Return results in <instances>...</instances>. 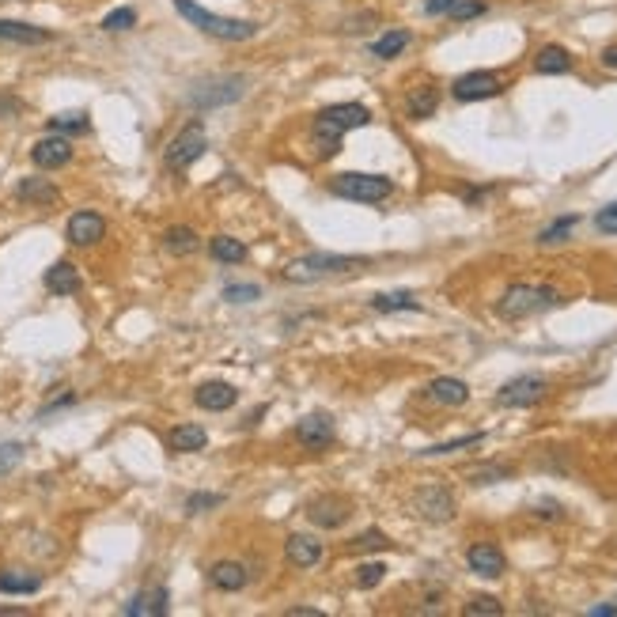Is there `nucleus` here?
<instances>
[{
  "instance_id": "nucleus-1",
  "label": "nucleus",
  "mask_w": 617,
  "mask_h": 617,
  "mask_svg": "<svg viewBox=\"0 0 617 617\" xmlns=\"http://www.w3.org/2000/svg\"><path fill=\"white\" fill-rule=\"evenodd\" d=\"M371 121V110L363 103H334V106H322L311 121V145L319 160H334L341 152V137L349 129H363Z\"/></svg>"
},
{
  "instance_id": "nucleus-2",
  "label": "nucleus",
  "mask_w": 617,
  "mask_h": 617,
  "mask_svg": "<svg viewBox=\"0 0 617 617\" xmlns=\"http://www.w3.org/2000/svg\"><path fill=\"white\" fill-rule=\"evenodd\" d=\"M175 8H179V15L189 27H197L201 35H209V38H220V42H250V38H258V23L254 20L216 15L209 8H201L197 0H175Z\"/></svg>"
},
{
  "instance_id": "nucleus-3",
  "label": "nucleus",
  "mask_w": 617,
  "mask_h": 617,
  "mask_svg": "<svg viewBox=\"0 0 617 617\" xmlns=\"http://www.w3.org/2000/svg\"><path fill=\"white\" fill-rule=\"evenodd\" d=\"M368 265V258H353V254H329V250H311L299 254L284 265V280L292 284H314L322 277H345V273H360Z\"/></svg>"
},
{
  "instance_id": "nucleus-4",
  "label": "nucleus",
  "mask_w": 617,
  "mask_h": 617,
  "mask_svg": "<svg viewBox=\"0 0 617 617\" xmlns=\"http://www.w3.org/2000/svg\"><path fill=\"white\" fill-rule=\"evenodd\" d=\"M553 304H561V292L549 288V284H512V288L500 296L496 314H500V319H508V322H515V319H527V314L546 311Z\"/></svg>"
},
{
  "instance_id": "nucleus-5",
  "label": "nucleus",
  "mask_w": 617,
  "mask_h": 617,
  "mask_svg": "<svg viewBox=\"0 0 617 617\" xmlns=\"http://www.w3.org/2000/svg\"><path fill=\"white\" fill-rule=\"evenodd\" d=\"M329 194H338L345 201H360V204H383L394 194V182L387 175H360V171H349V175L329 179Z\"/></svg>"
},
{
  "instance_id": "nucleus-6",
  "label": "nucleus",
  "mask_w": 617,
  "mask_h": 617,
  "mask_svg": "<svg viewBox=\"0 0 617 617\" xmlns=\"http://www.w3.org/2000/svg\"><path fill=\"white\" fill-rule=\"evenodd\" d=\"M204 148H209L204 125H201V121H189V125H182V129H179V137L167 145L163 163H167V171H179V175H182V171H189V167L201 160Z\"/></svg>"
},
{
  "instance_id": "nucleus-7",
  "label": "nucleus",
  "mask_w": 617,
  "mask_h": 617,
  "mask_svg": "<svg viewBox=\"0 0 617 617\" xmlns=\"http://www.w3.org/2000/svg\"><path fill=\"white\" fill-rule=\"evenodd\" d=\"M546 394H549V379L527 371V375L508 379V383L496 390V405L500 409H530V405L542 402Z\"/></svg>"
},
{
  "instance_id": "nucleus-8",
  "label": "nucleus",
  "mask_w": 617,
  "mask_h": 617,
  "mask_svg": "<svg viewBox=\"0 0 617 617\" xmlns=\"http://www.w3.org/2000/svg\"><path fill=\"white\" fill-rule=\"evenodd\" d=\"M504 91V76L493 69H478V72H466L451 84V95L458 103H481V99H496Z\"/></svg>"
},
{
  "instance_id": "nucleus-9",
  "label": "nucleus",
  "mask_w": 617,
  "mask_h": 617,
  "mask_svg": "<svg viewBox=\"0 0 617 617\" xmlns=\"http://www.w3.org/2000/svg\"><path fill=\"white\" fill-rule=\"evenodd\" d=\"M349 515H353V500L349 496H338V493H326V496L307 504V519H311L314 527H322V530L345 527V519H349Z\"/></svg>"
},
{
  "instance_id": "nucleus-10",
  "label": "nucleus",
  "mask_w": 617,
  "mask_h": 617,
  "mask_svg": "<svg viewBox=\"0 0 617 617\" xmlns=\"http://www.w3.org/2000/svg\"><path fill=\"white\" fill-rule=\"evenodd\" d=\"M243 91H246V76H220V80L204 84L197 95H189V103L209 110V106H224V103L243 99Z\"/></svg>"
},
{
  "instance_id": "nucleus-11",
  "label": "nucleus",
  "mask_w": 617,
  "mask_h": 617,
  "mask_svg": "<svg viewBox=\"0 0 617 617\" xmlns=\"http://www.w3.org/2000/svg\"><path fill=\"white\" fill-rule=\"evenodd\" d=\"M413 504H417V515L429 519V523H451V519H454V508H458L454 496H451L443 485L421 488V493L413 496Z\"/></svg>"
},
{
  "instance_id": "nucleus-12",
  "label": "nucleus",
  "mask_w": 617,
  "mask_h": 617,
  "mask_svg": "<svg viewBox=\"0 0 617 617\" xmlns=\"http://www.w3.org/2000/svg\"><path fill=\"white\" fill-rule=\"evenodd\" d=\"M296 439H299V447H307V451H326L329 443L338 439V429H334V417L329 413H311L296 424Z\"/></svg>"
},
{
  "instance_id": "nucleus-13",
  "label": "nucleus",
  "mask_w": 617,
  "mask_h": 617,
  "mask_svg": "<svg viewBox=\"0 0 617 617\" xmlns=\"http://www.w3.org/2000/svg\"><path fill=\"white\" fill-rule=\"evenodd\" d=\"M466 568L481 579H500L508 572V561H504V553L493 542H478V546L466 549Z\"/></svg>"
},
{
  "instance_id": "nucleus-14",
  "label": "nucleus",
  "mask_w": 617,
  "mask_h": 617,
  "mask_svg": "<svg viewBox=\"0 0 617 617\" xmlns=\"http://www.w3.org/2000/svg\"><path fill=\"white\" fill-rule=\"evenodd\" d=\"M30 160H35V167H42V171L65 167L72 160V140L61 137V133L42 137V140H35V148H30Z\"/></svg>"
},
{
  "instance_id": "nucleus-15",
  "label": "nucleus",
  "mask_w": 617,
  "mask_h": 617,
  "mask_svg": "<svg viewBox=\"0 0 617 617\" xmlns=\"http://www.w3.org/2000/svg\"><path fill=\"white\" fill-rule=\"evenodd\" d=\"M106 235V220L99 216V213H88V209H80V213H72L69 216V228H65V239L72 243V246H95Z\"/></svg>"
},
{
  "instance_id": "nucleus-16",
  "label": "nucleus",
  "mask_w": 617,
  "mask_h": 617,
  "mask_svg": "<svg viewBox=\"0 0 617 617\" xmlns=\"http://www.w3.org/2000/svg\"><path fill=\"white\" fill-rule=\"evenodd\" d=\"M167 610H171V591L167 588H145L121 606L125 617H163Z\"/></svg>"
},
{
  "instance_id": "nucleus-17",
  "label": "nucleus",
  "mask_w": 617,
  "mask_h": 617,
  "mask_svg": "<svg viewBox=\"0 0 617 617\" xmlns=\"http://www.w3.org/2000/svg\"><path fill=\"white\" fill-rule=\"evenodd\" d=\"M46 292L50 296H76L84 288V280H80V269H76L72 262H54L50 269H46Z\"/></svg>"
},
{
  "instance_id": "nucleus-18",
  "label": "nucleus",
  "mask_w": 617,
  "mask_h": 617,
  "mask_svg": "<svg viewBox=\"0 0 617 617\" xmlns=\"http://www.w3.org/2000/svg\"><path fill=\"white\" fill-rule=\"evenodd\" d=\"M424 394H429V402H436V405H466L470 402V387L463 383V379H454V375H439V379H432L429 387H424Z\"/></svg>"
},
{
  "instance_id": "nucleus-19",
  "label": "nucleus",
  "mask_w": 617,
  "mask_h": 617,
  "mask_svg": "<svg viewBox=\"0 0 617 617\" xmlns=\"http://www.w3.org/2000/svg\"><path fill=\"white\" fill-rule=\"evenodd\" d=\"M0 42H12V46H46V42H54V30L35 27V23H20V20H0Z\"/></svg>"
},
{
  "instance_id": "nucleus-20",
  "label": "nucleus",
  "mask_w": 617,
  "mask_h": 617,
  "mask_svg": "<svg viewBox=\"0 0 617 617\" xmlns=\"http://www.w3.org/2000/svg\"><path fill=\"white\" fill-rule=\"evenodd\" d=\"M15 201L20 204H38V209H50V204L61 201L57 186L50 179H20V186H15Z\"/></svg>"
},
{
  "instance_id": "nucleus-21",
  "label": "nucleus",
  "mask_w": 617,
  "mask_h": 617,
  "mask_svg": "<svg viewBox=\"0 0 617 617\" xmlns=\"http://www.w3.org/2000/svg\"><path fill=\"white\" fill-rule=\"evenodd\" d=\"M246 579H250V572H246V564L243 561H216L213 568H209V583L216 591H243L246 588Z\"/></svg>"
},
{
  "instance_id": "nucleus-22",
  "label": "nucleus",
  "mask_w": 617,
  "mask_h": 617,
  "mask_svg": "<svg viewBox=\"0 0 617 617\" xmlns=\"http://www.w3.org/2000/svg\"><path fill=\"white\" fill-rule=\"evenodd\" d=\"M194 402L201 409H209V413H224V409H231L235 402H239V390H235L231 383H204L194 390Z\"/></svg>"
},
{
  "instance_id": "nucleus-23",
  "label": "nucleus",
  "mask_w": 617,
  "mask_h": 617,
  "mask_svg": "<svg viewBox=\"0 0 617 617\" xmlns=\"http://www.w3.org/2000/svg\"><path fill=\"white\" fill-rule=\"evenodd\" d=\"M284 553H288V561L296 568H314L322 561V542H319V538H311V534H288Z\"/></svg>"
},
{
  "instance_id": "nucleus-24",
  "label": "nucleus",
  "mask_w": 617,
  "mask_h": 617,
  "mask_svg": "<svg viewBox=\"0 0 617 617\" xmlns=\"http://www.w3.org/2000/svg\"><path fill=\"white\" fill-rule=\"evenodd\" d=\"M534 72L538 76H564L572 72V54L564 50V46H542L534 57Z\"/></svg>"
},
{
  "instance_id": "nucleus-25",
  "label": "nucleus",
  "mask_w": 617,
  "mask_h": 617,
  "mask_svg": "<svg viewBox=\"0 0 617 617\" xmlns=\"http://www.w3.org/2000/svg\"><path fill=\"white\" fill-rule=\"evenodd\" d=\"M204 443H209V432H204L201 424H179V429L167 432V447L179 451V454H194L204 447Z\"/></svg>"
},
{
  "instance_id": "nucleus-26",
  "label": "nucleus",
  "mask_w": 617,
  "mask_h": 617,
  "mask_svg": "<svg viewBox=\"0 0 617 617\" xmlns=\"http://www.w3.org/2000/svg\"><path fill=\"white\" fill-rule=\"evenodd\" d=\"M209 254L220 265H243L250 258V250H246L243 239H235V235H213V239H209Z\"/></svg>"
},
{
  "instance_id": "nucleus-27",
  "label": "nucleus",
  "mask_w": 617,
  "mask_h": 617,
  "mask_svg": "<svg viewBox=\"0 0 617 617\" xmlns=\"http://www.w3.org/2000/svg\"><path fill=\"white\" fill-rule=\"evenodd\" d=\"M436 106H439V91L432 84H421L409 91V99H405V114L413 118V121H424V118H432L436 114Z\"/></svg>"
},
{
  "instance_id": "nucleus-28",
  "label": "nucleus",
  "mask_w": 617,
  "mask_h": 617,
  "mask_svg": "<svg viewBox=\"0 0 617 617\" xmlns=\"http://www.w3.org/2000/svg\"><path fill=\"white\" fill-rule=\"evenodd\" d=\"M42 576L23 572V568H4L0 572V595H38Z\"/></svg>"
},
{
  "instance_id": "nucleus-29",
  "label": "nucleus",
  "mask_w": 617,
  "mask_h": 617,
  "mask_svg": "<svg viewBox=\"0 0 617 617\" xmlns=\"http://www.w3.org/2000/svg\"><path fill=\"white\" fill-rule=\"evenodd\" d=\"M163 246H167V254H175V258H189V254H197L201 250V239H197V231L194 228H167L163 231Z\"/></svg>"
},
{
  "instance_id": "nucleus-30",
  "label": "nucleus",
  "mask_w": 617,
  "mask_h": 617,
  "mask_svg": "<svg viewBox=\"0 0 617 617\" xmlns=\"http://www.w3.org/2000/svg\"><path fill=\"white\" fill-rule=\"evenodd\" d=\"M409 42H413V35H409V30H387L383 38H375L371 42V57L375 61H394V57H402L405 50H409Z\"/></svg>"
},
{
  "instance_id": "nucleus-31",
  "label": "nucleus",
  "mask_w": 617,
  "mask_h": 617,
  "mask_svg": "<svg viewBox=\"0 0 617 617\" xmlns=\"http://www.w3.org/2000/svg\"><path fill=\"white\" fill-rule=\"evenodd\" d=\"M371 311L394 314V311H421V299L413 292H379L371 296Z\"/></svg>"
},
{
  "instance_id": "nucleus-32",
  "label": "nucleus",
  "mask_w": 617,
  "mask_h": 617,
  "mask_svg": "<svg viewBox=\"0 0 617 617\" xmlns=\"http://www.w3.org/2000/svg\"><path fill=\"white\" fill-rule=\"evenodd\" d=\"M91 121L84 110H69V114H54L50 118V133H61V137H72V133H88Z\"/></svg>"
},
{
  "instance_id": "nucleus-33",
  "label": "nucleus",
  "mask_w": 617,
  "mask_h": 617,
  "mask_svg": "<svg viewBox=\"0 0 617 617\" xmlns=\"http://www.w3.org/2000/svg\"><path fill=\"white\" fill-rule=\"evenodd\" d=\"M512 473H515L512 466L485 463V466H470V470H466V481H470V485H496V481H508Z\"/></svg>"
},
{
  "instance_id": "nucleus-34",
  "label": "nucleus",
  "mask_w": 617,
  "mask_h": 617,
  "mask_svg": "<svg viewBox=\"0 0 617 617\" xmlns=\"http://www.w3.org/2000/svg\"><path fill=\"white\" fill-rule=\"evenodd\" d=\"M478 443H485V432H470V436H458V439H447V443H436V447H424L417 454L421 458H439V454H454V451L478 447Z\"/></svg>"
},
{
  "instance_id": "nucleus-35",
  "label": "nucleus",
  "mask_w": 617,
  "mask_h": 617,
  "mask_svg": "<svg viewBox=\"0 0 617 617\" xmlns=\"http://www.w3.org/2000/svg\"><path fill=\"white\" fill-rule=\"evenodd\" d=\"M576 224H579V216H557L549 228H542V235H538V243H542V246L564 243V239H568V231H572Z\"/></svg>"
},
{
  "instance_id": "nucleus-36",
  "label": "nucleus",
  "mask_w": 617,
  "mask_h": 617,
  "mask_svg": "<svg viewBox=\"0 0 617 617\" xmlns=\"http://www.w3.org/2000/svg\"><path fill=\"white\" fill-rule=\"evenodd\" d=\"M383 579H387V564H383V561H363V564L356 568V588H360V591H371V588H379Z\"/></svg>"
},
{
  "instance_id": "nucleus-37",
  "label": "nucleus",
  "mask_w": 617,
  "mask_h": 617,
  "mask_svg": "<svg viewBox=\"0 0 617 617\" xmlns=\"http://www.w3.org/2000/svg\"><path fill=\"white\" fill-rule=\"evenodd\" d=\"M99 27L110 30V35H121V30L137 27V12H133V8H114V12H106V15H103V23H99Z\"/></svg>"
},
{
  "instance_id": "nucleus-38",
  "label": "nucleus",
  "mask_w": 617,
  "mask_h": 617,
  "mask_svg": "<svg viewBox=\"0 0 617 617\" xmlns=\"http://www.w3.org/2000/svg\"><path fill=\"white\" fill-rule=\"evenodd\" d=\"M463 613H466V617H481V613H488V617H500V613H504V606H500V598H493V595H473L470 603L463 606Z\"/></svg>"
},
{
  "instance_id": "nucleus-39",
  "label": "nucleus",
  "mask_w": 617,
  "mask_h": 617,
  "mask_svg": "<svg viewBox=\"0 0 617 617\" xmlns=\"http://www.w3.org/2000/svg\"><path fill=\"white\" fill-rule=\"evenodd\" d=\"M390 546V538L383 534V530H363L360 538H353L349 542V549L353 553H368V549H387Z\"/></svg>"
},
{
  "instance_id": "nucleus-40",
  "label": "nucleus",
  "mask_w": 617,
  "mask_h": 617,
  "mask_svg": "<svg viewBox=\"0 0 617 617\" xmlns=\"http://www.w3.org/2000/svg\"><path fill=\"white\" fill-rule=\"evenodd\" d=\"M224 504V496L220 493H194V496H186V512L189 515H201V512H209V508H220Z\"/></svg>"
},
{
  "instance_id": "nucleus-41",
  "label": "nucleus",
  "mask_w": 617,
  "mask_h": 617,
  "mask_svg": "<svg viewBox=\"0 0 617 617\" xmlns=\"http://www.w3.org/2000/svg\"><path fill=\"white\" fill-rule=\"evenodd\" d=\"M23 463V443H0V473H12Z\"/></svg>"
},
{
  "instance_id": "nucleus-42",
  "label": "nucleus",
  "mask_w": 617,
  "mask_h": 617,
  "mask_svg": "<svg viewBox=\"0 0 617 617\" xmlns=\"http://www.w3.org/2000/svg\"><path fill=\"white\" fill-rule=\"evenodd\" d=\"M258 296V284H228L224 288V299H231V304H254Z\"/></svg>"
},
{
  "instance_id": "nucleus-43",
  "label": "nucleus",
  "mask_w": 617,
  "mask_h": 617,
  "mask_svg": "<svg viewBox=\"0 0 617 617\" xmlns=\"http://www.w3.org/2000/svg\"><path fill=\"white\" fill-rule=\"evenodd\" d=\"M478 15H485V4H481V0H458V4L451 8V20H454V23L478 20Z\"/></svg>"
},
{
  "instance_id": "nucleus-44",
  "label": "nucleus",
  "mask_w": 617,
  "mask_h": 617,
  "mask_svg": "<svg viewBox=\"0 0 617 617\" xmlns=\"http://www.w3.org/2000/svg\"><path fill=\"white\" fill-rule=\"evenodd\" d=\"M595 228H598V231H606V235H617V201L606 204V209H598Z\"/></svg>"
},
{
  "instance_id": "nucleus-45",
  "label": "nucleus",
  "mask_w": 617,
  "mask_h": 617,
  "mask_svg": "<svg viewBox=\"0 0 617 617\" xmlns=\"http://www.w3.org/2000/svg\"><path fill=\"white\" fill-rule=\"evenodd\" d=\"M458 0H424V15H451Z\"/></svg>"
},
{
  "instance_id": "nucleus-46",
  "label": "nucleus",
  "mask_w": 617,
  "mask_h": 617,
  "mask_svg": "<svg viewBox=\"0 0 617 617\" xmlns=\"http://www.w3.org/2000/svg\"><path fill=\"white\" fill-rule=\"evenodd\" d=\"M534 515H538V519H561V504L542 500V504H534Z\"/></svg>"
},
{
  "instance_id": "nucleus-47",
  "label": "nucleus",
  "mask_w": 617,
  "mask_h": 617,
  "mask_svg": "<svg viewBox=\"0 0 617 617\" xmlns=\"http://www.w3.org/2000/svg\"><path fill=\"white\" fill-rule=\"evenodd\" d=\"M598 61H603V69H610V72H617V42H610L603 54H598Z\"/></svg>"
},
{
  "instance_id": "nucleus-48",
  "label": "nucleus",
  "mask_w": 617,
  "mask_h": 617,
  "mask_svg": "<svg viewBox=\"0 0 617 617\" xmlns=\"http://www.w3.org/2000/svg\"><path fill=\"white\" fill-rule=\"evenodd\" d=\"M588 617H617V603H606V606H591Z\"/></svg>"
},
{
  "instance_id": "nucleus-49",
  "label": "nucleus",
  "mask_w": 617,
  "mask_h": 617,
  "mask_svg": "<svg viewBox=\"0 0 617 617\" xmlns=\"http://www.w3.org/2000/svg\"><path fill=\"white\" fill-rule=\"evenodd\" d=\"M288 617H322V610H311V606H292Z\"/></svg>"
},
{
  "instance_id": "nucleus-50",
  "label": "nucleus",
  "mask_w": 617,
  "mask_h": 617,
  "mask_svg": "<svg viewBox=\"0 0 617 617\" xmlns=\"http://www.w3.org/2000/svg\"><path fill=\"white\" fill-rule=\"evenodd\" d=\"M8 613L20 617V613H27V610H23V606H0V617H8Z\"/></svg>"
}]
</instances>
